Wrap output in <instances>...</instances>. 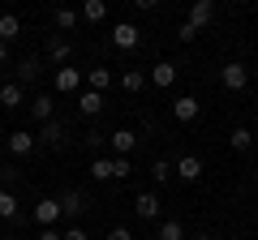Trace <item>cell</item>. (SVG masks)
<instances>
[{"instance_id":"5b68a950","label":"cell","mask_w":258,"mask_h":240,"mask_svg":"<svg viewBox=\"0 0 258 240\" xmlns=\"http://www.w3.org/2000/svg\"><path fill=\"white\" fill-rule=\"evenodd\" d=\"M185 22H189V26H198V30H207V26L215 22V0H194Z\"/></svg>"},{"instance_id":"3957f363","label":"cell","mask_w":258,"mask_h":240,"mask_svg":"<svg viewBox=\"0 0 258 240\" xmlns=\"http://www.w3.org/2000/svg\"><path fill=\"white\" fill-rule=\"evenodd\" d=\"M220 82H224V90H245V82H249V69L241 65V60H228V65L220 69Z\"/></svg>"},{"instance_id":"8d00e7d4","label":"cell","mask_w":258,"mask_h":240,"mask_svg":"<svg viewBox=\"0 0 258 240\" xmlns=\"http://www.w3.org/2000/svg\"><path fill=\"white\" fill-rule=\"evenodd\" d=\"M189 240H211V236H203V231H198V236H189Z\"/></svg>"},{"instance_id":"277c9868","label":"cell","mask_w":258,"mask_h":240,"mask_svg":"<svg viewBox=\"0 0 258 240\" xmlns=\"http://www.w3.org/2000/svg\"><path fill=\"white\" fill-rule=\"evenodd\" d=\"M138 39H142V30L134 26V22H116V26H112V47H120V52H134Z\"/></svg>"},{"instance_id":"d590c367","label":"cell","mask_w":258,"mask_h":240,"mask_svg":"<svg viewBox=\"0 0 258 240\" xmlns=\"http://www.w3.org/2000/svg\"><path fill=\"white\" fill-rule=\"evenodd\" d=\"M5 60H9V43H0V65H5Z\"/></svg>"},{"instance_id":"ffe728a7","label":"cell","mask_w":258,"mask_h":240,"mask_svg":"<svg viewBox=\"0 0 258 240\" xmlns=\"http://www.w3.org/2000/svg\"><path fill=\"white\" fill-rule=\"evenodd\" d=\"M18 35H22V18L18 13H5V18H0V43H13Z\"/></svg>"},{"instance_id":"ac0fdd59","label":"cell","mask_w":258,"mask_h":240,"mask_svg":"<svg viewBox=\"0 0 258 240\" xmlns=\"http://www.w3.org/2000/svg\"><path fill=\"white\" fill-rule=\"evenodd\" d=\"M134 210H138V219H159V197L155 193H138Z\"/></svg>"},{"instance_id":"8fae6325","label":"cell","mask_w":258,"mask_h":240,"mask_svg":"<svg viewBox=\"0 0 258 240\" xmlns=\"http://www.w3.org/2000/svg\"><path fill=\"white\" fill-rule=\"evenodd\" d=\"M108 146H112V155H134L138 133H134V129H116V133H108Z\"/></svg>"},{"instance_id":"f35d334b","label":"cell","mask_w":258,"mask_h":240,"mask_svg":"<svg viewBox=\"0 0 258 240\" xmlns=\"http://www.w3.org/2000/svg\"><path fill=\"white\" fill-rule=\"evenodd\" d=\"M237 5H249V0H237Z\"/></svg>"},{"instance_id":"1f68e13d","label":"cell","mask_w":258,"mask_h":240,"mask_svg":"<svg viewBox=\"0 0 258 240\" xmlns=\"http://www.w3.org/2000/svg\"><path fill=\"white\" fill-rule=\"evenodd\" d=\"M0 180H5V185H13V180H18V167L5 163V167H0Z\"/></svg>"},{"instance_id":"ba28073f","label":"cell","mask_w":258,"mask_h":240,"mask_svg":"<svg viewBox=\"0 0 258 240\" xmlns=\"http://www.w3.org/2000/svg\"><path fill=\"white\" fill-rule=\"evenodd\" d=\"M35 146H39L35 133H26V129H13V133H9V155H13V159H26Z\"/></svg>"},{"instance_id":"f1b7e54d","label":"cell","mask_w":258,"mask_h":240,"mask_svg":"<svg viewBox=\"0 0 258 240\" xmlns=\"http://www.w3.org/2000/svg\"><path fill=\"white\" fill-rule=\"evenodd\" d=\"M129 172H134V167H129V155H116V159H112V180H125Z\"/></svg>"},{"instance_id":"836d02e7","label":"cell","mask_w":258,"mask_h":240,"mask_svg":"<svg viewBox=\"0 0 258 240\" xmlns=\"http://www.w3.org/2000/svg\"><path fill=\"white\" fill-rule=\"evenodd\" d=\"M108 240H134V236H129V227H112V231H108Z\"/></svg>"},{"instance_id":"e0dca14e","label":"cell","mask_w":258,"mask_h":240,"mask_svg":"<svg viewBox=\"0 0 258 240\" xmlns=\"http://www.w3.org/2000/svg\"><path fill=\"white\" fill-rule=\"evenodd\" d=\"M82 210H86V197L78 193V189H69V193H60V214H64V219H78Z\"/></svg>"},{"instance_id":"4fadbf2b","label":"cell","mask_w":258,"mask_h":240,"mask_svg":"<svg viewBox=\"0 0 258 240\" xmlns=\"http://www.w3.org/2000/svg\"><path fill=\"white\" fill-rule=\"evenodd\" d=\"M26 107H30V116H35L39 125H43V120H52V116H56V99H52V94H35V99H30Z\"/></svg>"},{"instance_id":"4dcf8cb0","label":"cell","mask_w":258,"mask_h":240,"mask_svg":"<svg viewBox=\"0 0 258 240\" xmlns=\"http://www.w3.org/2000/svg\"><path fill=\"white\" fill-rule=\"evenodd\" d=\"M60 240H91V236H86L82 227H64V231H60Z\"/></svg>"},{"instance_id":"d4e9b609","label":"cell","mask_w":258,"mask_h":240,"mask_svg":"<svg viewBox=\"0 0 258 240\" xmlns=\"http://www.w3.org/2000/svg\"><path fill=\"white\" fill-rule=\"evenodd\" d=\"M159 240H185V227L176 219H164L159 223Z\"/></svg>"},{"instance_id":"30bf717a","label":"cell","mask_w":258,"mask_h":240,"mask_svg":"<svg viewBox=\"0 0 258 240\" xmlns=\"http://www.w3.org/2000/svg\"><path fill=\"white\" fill-rule=\"evenodd\" d=\"M147 82H151V86H159V90H168V86L176 82V65H172V60H159V65H151Z\"/></svg>"},{"instance_id":"603a6c76","label":"cell","mask_w":258,"mask_h":240,"mask_svg":"<svg viewBox=\"0 0 258 240\" xmlns=\"http://www.w3.org/2000/svg\"><path fill=\"white\" fill-rule=\"evenodd\" d=\"M78 18H82V13H78V9H69V5H60V9L52 13L56 30H74V26H78Z\"/></svg>"},{"instance_id":"4316f807","label":"cell","mask_w":258,"mask_h":240,"mask_svg":"<svg viewBox=\"0 0 258 240\" xmlns=\"http://www.w3.org/2000/svg\"><path fill=\"white\" fill-rule=\"evenodd\" d=\"M91 176H95V180H112V159H99V155H95V159H91Z\"/></svg>"},{"instance_id":"44dd1931","label":"cell","mask_w":258,"mask_h":240,"mask_svg":"<svg viewBox=\"0 0 258 240\" xmlns=\"http://www.w3.org/2000/svg\"><path fill=\"white\" fill-rule=\"evenodd\" d=\"M69 56H74V47L64 43V39H47V60H56V65H69Z\"/></svg>"},{"instance_id":"e575fe53","label":"cell","mask_w":258,"mask_h":240,"mask_svg":"<svg viewBox=\"0 0 258 240\" xmlns=\"http://www.w3.org/2000/svg\"><path fill=\"white\" fill-rule=\"evenodd\" d=\"M39 240H60V231H56V227H43V231H39Z\"/></svg>"},{"instance_id":"52a82bcc","label":"cell","mask_w":258,"mask_h":240,"mask_svg":"<svg viewBox=\"0 0 258 240\" xmlns=\"http://www.w3.org/2000/svg\"><path fill=\"white\" fill-rule=\"evenodd\" d=\"M198 111H203V107H198V99H194V94H176V99H172V116L181 120V125H194V120H198Z\"/></svg>"},{"instance_id":"6da1fadb","label":"cell","mask_w":258,"mask_h":240,"mask_svg":"<svg viewBox=\"0 0 258 240\" xmlns=\"http://www.w3.org/2000/svg\"><path fill=\"white\" fill-rule=\"evenodd\" d=\"M52 86H56V94H78L86 86V73H82V69L60 65V69H56V77H52Z\"/></svg>"},{"instance_id":"f546056e","label":"cell","mask_w":258,"mask_h":240,"mask_svg":"<svg viewBox=\"0 0 258 240\" xmlns=\"http://www.w3.org/2000/svg\"><path fill=\"white\" fill-rule=\"evenodd\" d=\"M198 35H203V30H198V26H189V22H181V26H176V39H181V43H194Z\"/></svg>"},{"instance_id":"cb8c5ba5","label":"cell","mask_w":258,"mask_h":240,"mask_svg":"<svg viewBox=\"0 0 258 240\" xmlns=\"http://www.w3.org/2000/svg\"><path fill=\"white\" fill-rule=\"evenodd\" d=\"M18 214H22L18 210V197H13L9 189H0V219H18Z\"/></svg>"},{"instance_id":"d6a6232c","label":"cell","mask_w":258,"mask_h":240,"mask_svg":"<svg viewBox=\"0 0 258 240\" xmlns=\"http://www.w3.org/2000/svg\"><path fill=\"white\" fill-rule=\"evenodd\" d=\"M129 5H134V9H142V13H151V9L159 5V0H129Z\"/></svg>"},{"instance_id":"9a60e30c","label":"cell","mask_w":258,"mask_h":240,"mask_svg":"<svg viewBox=\"0 0 258 240\" xmlns=\"http://www.w3.org/2000/svg\"><path fill=\"white\" fill-rule=\"evenodd\" d=\"M116 82H120V90H125V94H138V90H147V86H151L142 69H125V73H120Z\"/></svg>"},{"instance_id":"484cf974","label":"cell","mask_w":258,"mask_h":240,"mask_svg":"<svg viewBox=\"0 0 258 240\" xmlns=\"http://www.w3.org/2000/svg\"><path fill=\"white\" fill-rule=\"evenodd\" d=\"M151 176H155V180H159V185H168V180H172V163H168V159H155V163H151Z\"/></svg>"},{"instance_id":"d6986e66","label":"cell","mask_w":258,"mask_h":240,"mask_svg":"<svg viewBox=\"0 0 258 240\" xmlns=\"http://www.w3.org/2000/svg\"><path fill=\"white\" fill-rule=\"evenodd\" d=\"M22 103H26V90H22L18 82L0 86V107H22Z\"/></svg>"},{"instance_id":"7c38bea8","label":"cell","mask_w":258,"mask_h":240,"mask_svg":"<svg viewBox=\"0 0 258 240\" xmlns=\"http://www.w3.org/2000/svg\"><path fill=\"white\" fill-rule=\"evenodd\" d=\"M39 73H43V60H39V56H26V60L18 65V86H22V90H26V86H35Z\"/></svg>"},{"instance_id":"74e56055","label":"cell","mask_w":258,"mask_h":240,"mask_svg":"<svg viewBox=\"0 0 258 240\" xmlns=\"http://www.w3.org/2000/svg\"><path fill=\"white\" fill-rule=\"evenodd\" d=\"M0 240H22V236H0Z\"/></svg>"},{"instance_id":"5bb4252c","label":"cell","mask_w":258,"mask_h":240,"mask_svg":"<svg viewBox=\"0 0 258 240\" xmlns=\"http://www.w3.org/2000/svg\"><path fill=\"white\" fill-rule=\"evenodd\" d=\"M103 103H108V99H103L99 90H78V111H82V116H99Z\"/></svg>"},{"instance_id":"8992f818","label":"cell","mask_w":258,"mask_h":240,"mask_svg":"<svg viewBox=\"0 0 258 240\" xmlns=\"http://www.w3.org/2000/svg\"><path fill=\"white\" fill-rule=\"evenodd\" d=\"M39 142H43V146H52V150H60L64 142H69V133H64V125L60 120H43V129H39Z\"/></svg>"},{"instance_id":"7a4b0ae2","label":"cell","mask_w":258,"mask_h":240,"mask_svg":"<svg viewBox=\"0 0 258 240\" xmlns=\"http://www.w3.org/2000/svg\"><path fill=\"white\" fill-rule=\"evenodd\" d=\"M64 214H60V197H39L35 202V223L39 227H56Z\"/></svg>"},{"instance_id":"83f0119b","label":"cell","mask_w":258,"mask_h":240,"mask_svg":"<svg viewBox=\"0 0 258 240\" xmlns=\"http://www.w3.org/2000/svg\"><path fill=\"white\" fill-rule=\"evenodd\" d=\"M228 142H232V150H249V146H254V133H249V129H241V125H237Z\"/></svg>"},{"instance_id":"9c48e42d","label":"cell","mask_w":258,"mask_h":240,"mask_svg":"<svg viewBox=\"0 0 258 240\" xmlns=\"http://www.w3.org/2000/svg\"><path fill=\"white\" fill-rule=\"evenodd\" d=\"M172 172H176V180H189V185H194V180L203 176V159H198V155H181L172 163Z\"/></svg>"},{"instance_id":"2e32d148","label":"cell","mask_w":258,"mask_h":240,"mask_svg":"<svg viewBox=\"0 0 258 240\" xmlns=\"http://www.w3.org/2000/svg\"><path fill=\"white\" fill-rule=\"evenodd\" d=\"M116 82V77H112V69H103V65H95V69H86V90H108V86Z\"/></svg>"},{"instance_id":"7402d4cb","label":"cell","mask_w":258,"mask_h":240,"mask_svg":"<svg viewBox=\"0 0 258 240\" xmlns=\"http://www.w3.org/2000/svg\"><path fill=\"white\" fill-rule=\"evenodd\" d=\"M78 13H82L86 22H103V18H108V0H82V9H78Z\"/></svg>"}]
</instances>
